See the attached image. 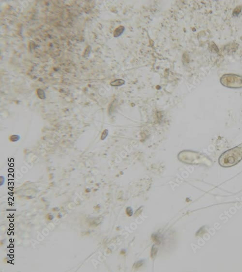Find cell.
Here are the masks:
<instances>
[{
  "mask_svg": "<svg viewBox=\"0 0 242 272\" xmlns=\"http://www.w3.org/2000/svg\"><path fill=\"white\" fill-rule=\"evenodd\" d=\"M242 160V143L224 152L219 158V164L224 167L233 166Z\"/></svg>",
  "mask_w": 242,
  "mask_h": 272,
  "instance_id": "1",
  "label": "cell"
},
{
  "mask_svg": "<svg viewBox=\"0 0 242 272\" xmlns=\"http://www.w3.org/2000/svg\"><path fill=\"white\" fill-rule=\"evenodd\" d=\"M124 31H125L124 27L122 26L119 27L115 30L114 33V36L115 37H117L120 36L123 33Z\"/></svg>",
  "mask_w": 242,
  "mask_h": 272,
  "instance_id": "2",
  "label": "cell"
},
{
  "mask_svg": "<svg viewBox=\"0 0 242 272\" xmlns=\"http://www.w3.org/2000/svg\"><path fill=\"white\" fill-rule=\"evenodd\" d=\"M125 83V81L122 79H117L112 82H111L110 84L113 87H119L124 85Z\"/></svg>",
  "mask_w": 242,
  "mask_h": 272,
  "instance_id": "3",
  "label": "cell"
},
{
  "mask_svg": "<svg viewBox=\"0 0 242 272\" xmlns=\"http://www.w3.org/2000/svg\"><path fill=\"white\" fill-rule=\"evenodd\" d=\"M37 95L38 98L42 100H44L46 98V94L45 91L41 89H38L37 90Z\"/></svg>",
  "mask_w": 242,
  "mask_h": 272,
  "instance_id": "4",
  "label": "cell"
},
{
  "mask_svg": "<svg viewBox=\"0 0 242 272\" xmlns=\"http://www.w3.org/2000/svg\"><path fill=\"white\" fill-rule=\"evenodd\" d=\"M91 50H92V48H91V47L90 46H88L86 48V49L84 50V54H83L84 58H87L89 56V55L91 53Z\"/></svg>",
  "mask_w": 242,
  "mask_h": 272,
  "instance_id": "5",
  "label": "cell"
},
{
  "mask_svg": "<svg viewBox=\"0 0 242 272\" xmlns=\"http://www.w3.org/2000/svg\"><path fill=\"white\" fill-rule=\"evenodd\" d=\"M20 139V136L18 135H13L10 138V141L12 142H16Z\"/></svg>",
  "mask_w": 242,
  "mask_h": 272,
  "instance_id": "6",
  "label": "cell"
},
{
  "mask_svg": "<svg viewBox=\"0 0 242 272\" xmlns=\"http://www.w3.org/2000/svg\"><path fill=\"white\" fill-rule=\"evenodd\" d=\"M108 134V130H105L103 131V133H102L101 137V140H105L106 138V137H107Z\"/></svg>",
  "mask_w": 242,
  "mask_h": 272,
  "instance_id": "7",
  "label": "cell"
},
{
  "mask_svg": "<svg viewBox=\"0 0 242 272\" xmlns=\"http://www.w3.org/2000/svg\"><path fill=\"white\" fill-rule=\"evenodd\" d=\"M126 211L127 214L128 216H131L132 215L133 212H132V209H131V208H130V207L127 208Z\"/></svg>",
  "mask_w": 242,
  "mask_h": 272,
  "instance_id": "8",
  "label": "cell"
},
{
  "mask_svg": "<svg viewBox=\"0 0 242 272\" xmlns=\"http://www.w3.org/2000/svg\"><path fill=\"white\" fill-rule=\"evenodd\" d=\"M10 251L11 252V253H13V250H10Z\"/></svg>",
  "mask_w": 242,
  "mask_h": 272,
  "instance_id": "9",
  "label": "cell"
},
{
  "mask_svg": "<svg viewBox=\"0 0 242 272\" xmlns=\"http://www.w3.org/2000/svg\"><path fill=\"white\" fill-rule=\"evenodd\" d=\"M11 225V226H11V227H13V224H11V225Z\"/></svg>",
  "mask_w": 242,
  "mask_h": 272,
  "instance_id": "10",
  "label": "cell"
},
{
  "mask_svg": "<svg viewBox=\"0 0 242 272\" xmlns=\"http://www.w3.org/2000/svg\"><path fill=\"white\" fill-rule=\"evenodd\" d=\"M13 256H11V258H13Z\"/></svg>",
  "mask_w": 242,
  "mask_h": 272,
  "instance_id": "11",
  "label": "cell"
},
{
  "mask_svg": "<svg viewBox=\"0 0 242 272\" xmlns=\"http://www.w3.org/2000/svg\"><path fill=\"white\" fill-rule=\"evenodd\" d=\"M10 246H13V245H11Z\"/></svg>",
  "mask_w": 242,
  "mask_h": 272,
  "instance_id": "12",
  "label": "cell"
}]
</instances>
